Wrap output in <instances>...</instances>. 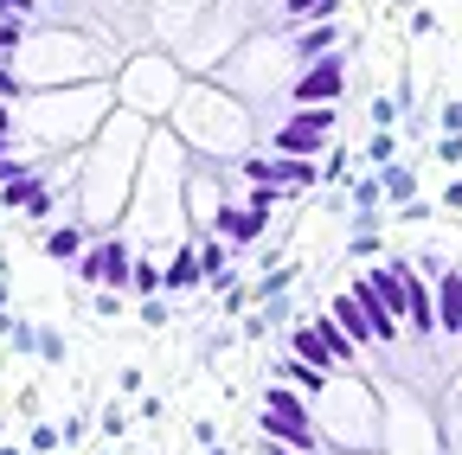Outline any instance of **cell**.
I'll return each instance as SVG.
<instances>
[{"instance_id": "1", "label": "cell", "mask_w": 462, "mask_h": 455, "mask_svg": "<svg viewBox=\"0 0 462 455\" xmlns=\"http://www.w3.org/2000/svg\"><path fill=\"white\" fill-rule=\"evenodd\" d=\"M270 148H276V154H309V160H321V154L334 148V103H302L296 116H282V129L270 135Z\"/></svg>"}, {"instance_id": "2", "label": "cell", "mask_w": 462, "mask_h": 455, "mask_svg": "<svg viewBox=\"0 0 462 455\" xmlns=\"http://www.w3.org/2000/svg\"><path fill=\"white\" fill-rule=\"evenodd\" d=\"M289 353H296V359H309V366H321V372H334V366H346V359H354V340H346L328 314L321 321H302L296 333H289Z\"/></svg>"}, {"instance_id": "3", "label": "cell", "mask_w": 462, "mask_h": 455, "mask_svg": "<svg viewBox=\"0 0 462 455\" xmlns=\"http://www.w3.org/2000/svg\"><path fill=\"white\" fill-rule=\"evenodd\" d=\"M340 90H346V51H328V59H315V65H302L296 77H289V103H340Z\"/></svg>"}, {"instance_id": "4", "label": "cell", "mask_w": 462, "mask_h": 455, "mask_svg": "<svg viewBox=\"0 0 462 455\" xmlns=\"http://www.w3.org/2000/svg\"><path fill=\"white\" fill-rule=\"evenodd\" d=\"M263 218H270V212H257V205H218V212H212V232H218L231 250H251V244L263 238Z\"/></svg>"}, {"instance_id": "5", "label": "cell", "mask_w": 462, "mask_h": 455, "mask_svg": "<svg viewBox=\"0 0 462 455\" xmlns=\"http://www.w3.org/2000/svg\"><path fill=\"white\" fill-rule=\"evenodd\" d=\"M206 282V269H199V244H180L167 263H161V296H187V289H199Z\"/></svg>"}, {"instance_id": "6", "label": "cell", "mask_w": 462, "mask_h": 455, "mask_svg": "<svg viewBox=\"0 0 462 455\" xmlns=\"http://www.w3.org/2000/svg\"><path fill=\"white\" fill-rule=\"evenodd\" d=\"M328 321H334V327H340V333H346V340H354V347H360V340H379V333H373V321H366V308H360V296H354V289H340V296H334V308H328Z\"/></svg>"}, {"instance_id": "7", "label": "cell", "mask_w": 462, "mask_h": 455, "mask_svg": "<svg viewBox=\"0 0 462 455\" xmlns=\"http://www.w3.org/2000/svg\"><path fill=\"white\" fill-rule=\"evenodd\" d=\"M404 321L418 333H437V302H430V282H418V269L404 276Z\"/></svg>"}, {"instance_id": "8", "label": "cell", "mask_w": 462, "mask_h": 455, "mask_svg": "<svg viewBox=\"0 0 462 455\" xmlns=\"http://www.w3.org/2000/svg\"><path fill=\"white\" fill-rule=\"evenodd\" d=\"M354 296H360V308H366L373 333H379V340H392V333H398V314L385 308V296H379V282H373V269H366V276L354 282Z\"/></svg>"}, {"instance_id": "9", "label": "cell", "mask_w": 462, "mask_h": 455, "mask_svg": "<svg viewBox=\"0 0 462 455\" xmlns=\"http://www.w3.org/2000/svg\"><path fill=\"white\" fill-rule=\"evenodd\" d=\"M328 51H340V45H334V26H328V20H302V32H296V65H315V59H328Z\"/></svg>"}, {"instance_id": "10", "label": "cell", "mask_w": 462, "mask_h": 455, "mask_svg": "<svg viewBox=\"0 0 462 455\" xmlns=\"http://www.w3.org/2000/svg\"><path fill=\"white\" fill-rule=\"evenodd\" d=\"M437 327L443 333H462V269H449L443 289H437Z\"/></svg>"}, {"instance_id": "11", "label": "cell", "mask_w": 462, "mask_h": 455, "mask_svg": "<svg viewBox=\"0 0 462 455\" xmlns=\"http://www.w3.org/2000/svg\"><path fill=\"white\" fill-rule=\"evenodd\" d=\"M103 257H109V269H103V289H123V296H129V269H135L129 238H109V244H103Z\"/></svg>"}, {"instance_id": "12", "label": "cell", "mask_w": 462, "mask_h": 455, "mask_svg": "<svg viewBox=\"0 0 462 455\" xmlns=\"http://www.w3.org/2000/svg\"><path fill=\"white\" fill-rule=\"evenodd\" d=\"M289 282H296V263H276V269H263L257 282H251V302L263 308V302H282L289 296Z\"/></svg>"}, {"instance_id": "13", "label": "cell", "mask_w": 462, "mask_h": 455, "mask_svg": "<svg viewBox=\"0 0 462 455\" xmlns=\"http://www.w3.org/2000/svg\"><path fill=\"white\" fill-rule=\"evenodd\" d=\"M276 378L302 385V391H328V385H334V372H321V366H309V359H296V353H289V359L276 366Z\"/></svg>"}, {"instance_id": "14", "label": "cell", "mask_w": 462, "mask_h": 455, "mask_svg": "<svg viewBox=\"0 0 462 455\" xmlns=\"http://www.w3.org/2000/svg\"><path fill=\"white\" fill-rule=\"evenodd\" d=\"M379 187H385V199L392 205H404V199H418V174H411V167H379Z\"/></svg>"}, {"instance_id": "15", "label": "cell", "mask_w": 462, "mask_h": 455, "mask_svg": "<svg viewBox=\"0 0 462 455\" xmlns=\"http://www.w3.org/2000/svg\"><path fill=\"white\" fill-rule=\"evenodd\" d=\"M78 250H84V232H78V224H51V232H45V257L78 263Z\"/></svg>"}, {"instance_id": "16", "label": "cell", "mask_w": 462, "mask_h": 455, "mask_svg": "<svg viewBox=\"0 0 462 455\" xmlns=\"http://www.w3.org/2000/svg\"><path fill=\"white\" fill-rule=\"evenodd\" d=\"M225 250H231L225 238H206V244H199V269H206L212 289H231V276H225Z\"/></svg>"}, {"instance_id": "17", "label": "cell", "mask_w": 462, "mask_h": 455, "mask_svg": "<svg viewBox=\"0 0 462 455\" xmlns=\"http://www.w3.org/2000/svg\"><path fill=\"white\" fill-rule=\"evenodd\" d=\"M129 296H135V302H148V296H161V263H148V257H135V269H129Z\"/></svg>"}, {"instance_id": "18", "label": "cell", "mask_w": 462, "mask_h": 455, "mask_svg": "<svg viewBox=\"0 0 462 455\" xmlns=\"http://www.w3.org/2000/svg\"><path fill=\"white\" fill-rule=\"evenodd\" d=\"M334 7H340V0H282V14L296 20V26L302 20H334Z\"/></svg>"}, {"instance_id": "19", "label": "cell", "mask_w": 462, "mask_h": 455, "mask_svg": "<svg viewBox=\"0 0 462 455\" xmlns=\"http://www.w3.org/2000/svg\"><path fill=\"white\" fill-rule=\"evenodd\" d=\"M392 154H398V129H379V135L366 141V160H373V167H392Z\"/></svg>"}, {"instance_id": "20", "label": "cell", "mask_w": 462, "mask_h": 455, "mask_svg": "<svg viewBox=\"0 0 462 455\" xmlns=\"http://www.w3.org/2000/svg\"><path fill=\"white\" fill-rule=\"evenodd\" d=\"M103 269H109V257H103V244H90V250H78V282H103Z\"/></svg>"}, {"instance_id": "21", "label": "cell", "mask_w": 462, "mask_h": 455, "mask_svg": "<svg viewBox=\"0 0 462 455\" xmlns=\"http://www.w3.org/2000/svg\"><path fill=\"white\" fill-rule=\"evenodd\" d=\"M354 257H379V224H373V212L360 218V232H354V244H346Z\"/></svg>"}, {"instance_id": "22", "label": "cell", "mask_w": 462, "mask_h": 455, "mask_svg": "<svg viewBox=\"0 0 462 455\" xmlns=\"http://www.w3.org/2000/svg\"><path fill=\"white\" fill-rule=\"evenodd\" d=\"M26 442H32V455H51L58 442H65V430H51V423H32V430H26Z\"/></svg>"}, {"instance_id": "23", "label": "cell", "mask_w": 462, "mask_h": 455, "mask_svg": "<svg viewBox=\"0 0 462 455\" xmlns=\"http://www.w3.org/2000/svg\"><path fill=\"white\" fill-rule=\"evenodd\" d=\"M379 199H385L379 174H373V180H354V205H360V212H379Z\"/></svg>"}, {"instance_id": "24", "label": "cell", "mask_w": 462, "mask_h": 455, "mask_svg": "<svg viewBox=\"0 0 462 455\" xmlns=\"http://www.w3.org/2000/svg\"><path fill=\"white\" fill-rule=\"evenodd\" d=\"M20 96H26V77H20L7 59H0V103H20Z\"/></svg>"}, {"instance_id": "25", "label": "cell", "mask_w": 462, "mask_h": 455, "mask_svg": "<svg viewBox=\"0 0 462 455\" xmlns=\"http://www.w3.org/2000/svg\"><path fill=\"white\" fill-rule=\"evenodd\" d=\"M20 45H26V26L20 20H0V59H14Z\"/></svg>"}, {"instance_id": "26", "label": "cell", "mask_w": 462, "mask_h": 455, "mask_svg": "<svg viewBox=\"0 0 462 455\" xmlns=\"http://www.w3.org/2000/svg\"><path fill=\"white\" fill-rule=\"evenodd\" d=\"M0 20H39V0H0Z\"/></svg>"}, {"instance_id": "27", "label": "cell", "mask_w": 462, "mask_h": 455, "mask_svg": "<svg viewBox=\"0 0 462 455\" xmlns=\"http://www.w3.org/2000/svg\"><path fill=\"white\" fill-rule=\"evenodd\" d=\"M142 321H148V327H167V321H173L167 296H148V302H142Z\"/></svg>"}, {"instance_id": "28", "label": "cell", "mask_w": 462, "mask_h": 455, "mask_svg": "<svg viewBox=\"0 0 462 455\" xmlns=\"http://www.w3.org/2000/svg\"><path fill=\"white\" fill-rule=\"evenodd\" d=\"M346 160H354V154L334 141V148H328V160H321V180H340V174H346Z\"/></svg>"}, {"instance_id": "29", "label": "cell", "mask_w": 462, "mask_h": 455, "mask_svg": "<svg viewBox=\"0 0 462 455\" xmlns=\"http://www.w3.org/2000/svg\"><path fill=\"white\" fill-rule=\"evenodd\" d=\"M373 123H379V129H398V103H392V96H373Z\"/></svg>"}, {"instance_id": "30", "label": "cell", "mask_w": 462, "mask_h": 455, "mask_svg": "<svg viewBox=\"0 0 462 455\" xmlns=\"http://www.w3.org/2000/svg\"><path fill=\"white\" fill-rule=\"evenodd\" d=\"M39 359H65V340H58L51 327H39Z\"/></svg>"}, {"instance_id": "31", "label": "cell", "mask_w": 462, "mask_h": 455, "mask_svg": "<svg viewBox=\"0 0 462 455\" xmlns=\"http://www.w3.org/2000/svg\"><path fill=\"white\" fill-rule=\"evenodd\" d=\"M97 314H109V321L123 314V289H103V296H97Z\"/></svg>"}, {"instance_id": "32", "label": "cell", "mask_w": 462, "mask_h": 455, "mask_svg": "<svg viewBox=\"0 0 462 455\" xmlns=\"http://www.w3.org/2000/svg\"><path fill=\"white\" fill-rule=\"evenodd\" d=\"M411 32H418V39H430V32H437V14H430V7H418V14H411Z\"/></svg>"}, {"instance_id": "33", "label": "cell", "mask_w": 462, "mask_h": 455, "mask_svg": "<svg viewBox=\"0 0 462 455\" xmlns=\"http://www.w3.org/2000/svg\"><path fill=\"white\" fill-rule=\"evenodd\" d=\"M443 129H449V135H462V96H456V103H443Z\"/></svg>"}, {"instance_id": "34", "label": "cell", "mask_w": 462, "mask_h": 455, "mask_svg": "<svg viewBox=\"0 0 462 455\" xmlns=\"http://www.w3.org/2000/svg\"><path fill=\"white\" fill-rule=\"evenodd\" d=\"M437 154H443V160H462V135H443V141H437Z\"/></svg>"}, {"instance_id": "35", "label": "cell", "mask_w": 462, "mask_h": 455, "mask_svg": "<svg viewBox=\"0 0 462 455\" xmlns=\"http://www.w3.org/2000/svg\"><path fill=\"white\" fill-rule=\"evenodd\" d=\"M0 135H14V109L7 103H0Z\"/></svg>"}, {"instance_id": "36", "label": "cell", "mask_w": 462, "mask_h": 455, "mask_svg": "<svg viewBox=\"0 0 462 455\" xmlns=\"http://www.w3.org/2000/svg\"><path fill=\"white\" fill-rule=\"evenodd\" d=\"M263 449H270V455H302V449H282V442H263Z\"/></svg>"}, {"instance_id": "37", "label": "cell", "mask_w": 462, "mask_h": 455, "mask_svg": "<svg viewBox=\"0 0 462 455\" xmlns=\"http://www.w3.org/2000/svg\"><path fill=\"white\" fill-rule=\"evenodd\" d=\"M206 455H231V449H225V442H206Z\"/></svg>"}, {"instance_id": "38", "label": "cell", "mask_w": 462, "mask_h": 455, "mask_svg": "<svg viewBox=\"0 0 462 455\" xmlns=\"http://www.w3.org/2000/svg\"><path fill=\"white\" fill-rule=\"evenodd\" d=\"M0 455H20V449H14V442H0Z\"/></svg>"}, {"instance_id": "39", "label": "cell", "mask_w": 462, "mask_h": 455, "mask_svg": "<svg viewBox=\"0 0 462 455\" xmlns=\"http://www.w3.org/2000/svg\"><path fill=\"white\" fill-rule=\"evenodd\" d=\"M0 308H7V282H0Z\"/></svg>"}]
</instances>
